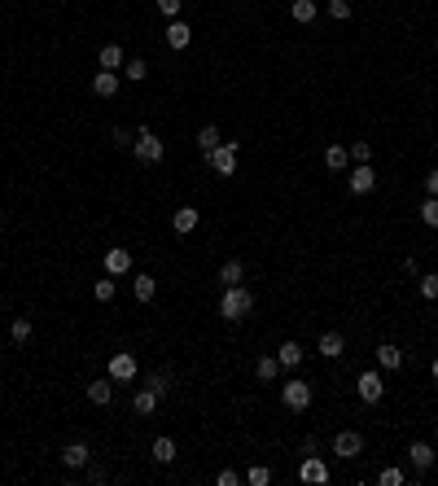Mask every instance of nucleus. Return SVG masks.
Returning <instances> with one entry per match:
<instances>
[{"label": "nucleus", "instance_id": "nucleus-35", "mask_svg": "<svg viewBox=\"0 0 438 486\" xmlns=\"http://www.w3.org/2000/svg\"><path fill=\"white\" fill-rule=\"evenodd\" d=\"M245 482H250V486H267L272 482V469L267 465H254L250 473H245Z\"/></svg>", "mask_w": 438, "mask_h": 486}, {"label": "nucleus", "instance_id": "nucleus-22", "mask_svg": "<svg viewBox=\"0 0 438 486\" xmlns=\"http://www.w3.org/2000/svg\"><path fill=\"white\" fill-rule=\"evenodd\" d=\"M276 360H281V368H298V364H303V346H298V342H285V346L276 351Z\"/></svg>", "mask_w": 438, "mask_h": 486}, {"label": "nucleus", "instance_id": "nucleus-21", "mask_svg": "<svg viewBox=\"0 0 438 486\" xmlns=\"http://www.w3.org/2000/svg\"><path fill=\"white\" fill-rule=\"evenodd\" d=\"M342 351H347V342H342V333H333V329H329V333H320V355H325V360H338Z\"/></svg>", "mask_w": 438, "mask_h": 486}, {"label": "nucleus", "instance_id": "nucleus-14", "mask_svg": "<svg viewBox=\"0 0 438 486\" xmlns=\"http://www.w3.org/2000/svg\"><path fill=\"white\" fill-rule=\"evenodd\" d=\"M188 40H193V31H188V22H171L167 27V49H188Z\"/></svg>", "mask_w": 438, "mask_h": 486}, {"label": "nucleus", "instance_id": "nucleus-8", "mask_svg": "<svg viewBox=\"0 0 438 486\" xmlns=\"http://www.w3.org/2000/svg\"><path fill=\"white\" fill-rule=\"evenodd\" d=\"M101 263H105V272H110V276H123V272H132V250H123V245H110Z\"/></svg>", "mask_w": 438, "mask_h": 486}, {"label": "nucleus", "instance_id": "nucleus-27", "mask_svg": "<svg viewBox=\"0 0 438 486\" xmlns=\"http://www.w3.org/2000/svg\"><path fill=\"white\" fill-rule=\"evenodd\" d=\"M153 460H158V465H171V460H175V443H171V438H153Z\"/></svg>", "mask_w": 438, "mask_h": 486}, {"label": "nucleus", "instance_id": "nucleus-28", "mask_svg": "<svg viewBox=\"0 0 438 486\" xmlns=\"http://www.w3.org/2000/svg\"><path fill=\"white\" fill-rule=\"evenodd\" d=\"M9 338H14L18 346H22V342H31V320H22V316H18L14 324H9Z\"/></svg>", "mask_w": 438, "mask_h": 486}, {"label": "nucleus", "instance_id": "nucleus-41", "mask_svg": "<svg viewBox=\"0 0 438 486\" xmlns=\"http://www.w3.org/2000/svg\"><path fill=\"white\" fill-rule=\"evenodd\" d=\"M425 193H430V197H438V167H434L430 175H425Z\"/></svg>", "mask_w": 438, "mask_h": 486}, {"label": "nucleus", "instance_id": "nucleus-42", "mask_svg": "<svg viewBox=\"0 0 438 486\" xmlns=\"http://www.w3.org/2000/svg\"><path fill=\"white\" fill-rule=\"evenodd\" d=\"M237 482H241V473H232V469L219 473V486H237Z\"/></svg>", "mask_w": 438, "mask_h": 486}, {"label": "nucleus", "instance_id": "nucleus-13", "mask_svg": "<svg viewBox=\"0 0 438 486\" xmlns=\"http://www.w3.org/2000/svg\"><path fill=\"white\" fill-rule=\"evenodd\" d=\"M276 373H281V360H276V355H263V360H254V377H259L263 386L276 382Z\"/></svg>", "mask_w": 438, "mask_h": 486}, {"label": "nucleus", "instance_id": "nucleus-19", "mask_svg": "<svg viewBox=\"0 0 438 486\" xmlns=\"http://www.w3.org/2000/svg\"><path fill=\"white\" fill-rule=\"evenodd\" d=\"M197 219H202V215H197L193 206H180V210L171 215V228H175V232H193V228H197Z\"/></svg>", "mask_w": 438, "mask_h": 486}, {"label": "nucleus", "instance_id": "nucleus-17", "mask_svg": "<svg viewBox=\"0 0 438 486\" xmlns=\"http://www.w3.org/2000/svg\"><path fill=\"white\" fill-rule=\"evenodd\" d=\"M88 399H92V403H101V408H105V403L114 399V377H101V382H88Z\"/></svg>", "mask_w": 438, "mask_h": 486}, {"label": "nucleus", "instance_id": "nucleus-6", "mask_svg": "<svg viewBox=\"0 0 438 486\" xmlns=\"http://www.w3.org/2000/svg\"><path fill=\"white\" fill-rule=\"evenodd\" d=\"M281 399H285L289 412H307V408H311V386H307V382H289V386H281Z\"/></svg>", "mask_w": 438, "mask_h": 486}, {"label": "nucleus", "instance_id": "nucleus-32", "mask_svg": "<svg viewBox=\"0 0 438 486\" xmlns=\"http://www.w3.org/2000/svg\"><path fill=\"white\" fill-rule=\"evenodd\" d=\"M421 223H425V228H438V197H425V206H421Z\"/></svg>", "mask_w": 438, "mask_h": 486}, {"label": "nucleus", "instance_id": "nucleus-3", "mask_svg": "<svg viewBox=\"0 0 438 486\" xmlns=\"http://www.w3.org/2000/svg\"><path fill=\"white\" fill-rule=\"evenodd\" d=\"M237 149H241L237 140H223L219 149H210V153H206L210 171H215V175H232V171H237Z\"/></svg>", "mask_w": 438, "mask_h": 486}, {"label": "nucleus", "instance_id": "nucleus-20", "mask_svg": "<svg viewBox=\"0 0 438 486\" xmlns=\"http://www.w3.org/2000/svg\"><path fill=\"white\" fill-rule=\"evenodd\" d=\"M219 280H223V289H228V285H241V280H245V267H241V258H228V263L219 267Z\"/></svg>", "mask_w": 438, "mask_h": 486}, {"label": "nucleus", "instance_id": "nucleus-1", "mask_svg": "<svg viewBox=\"0 0 438 486\" xmlns=\"http://www.w3.org/2000/svg\"><path fill=\"white\" fill-rule=\"evenodd\" d=\"M250 311H254V294L245 285H228V289H223V298H219V316L223 320H232V324H237V320H245Z\"/></svg>", "mask_w": 438, "mask_h": 486}, {"label": "nucleus", "instance_id": "nucleus-30", "mask_svg": "<svg viewBox=\"0 0 438 486\" xmlns=\"http://www.w3.org/2000/svg\"><path fill=\"white\" fill-rule=\"evenodd\" d=\"M123 75H127V79H132V84H140V79H145V75H149V66H145V62H140V57H132V62H123Z\"/></svg>", "mask_w": 438, "mask_h": 486}, {"label": "nucleus", "instance_id": "nucleus-25", "mask_svg": "<svg viewBox=\"0 0 438 486\" xmlns=\"http://www.w3.org/2000/svg\"><path fill=\"white\" fill-rule=\"evenodd\" d=\"M219 145H223V140H219V127H215V123H206L202 132H197V149L210 153V149H219Z\"/></svg>", "mask_w": 438, "mask_h": 486}, {"label": "nucleus", "instance_id": "nucleus-7", "mask_svg": "<svg viewBox=\"0 0 438 486\" xmlns=\"http://www.w3.org/2000/svg\"><path fill=\"white\" fill-rule=\"evenodd\" d=\"M333 456H342V460L364 456V434H360V430H342V434L333 438Z\"/></svg>", "mask_w": 438, "mask_h": 486}, {"label": "nucleus", "instance_id": "nucleus-26", "mask_svg": "<svg viewBox=\"0 0 438 486\" xmlns=\"http://www.w3.org/2000/svg\"><path fill=\"white\" fill-rule=\"evenodd\" d=\"M289 14H294V22H311L316 14H320V5H316V0H294Z\"/></svg>", "mask_w": 438, "mask_h": 486}, {"label": "nucleus", "instance_id": "nucleus-23", "mask_svg": "<svg viewBox=\"0 0 438 486\" xmlns=\"http://www.w3.org/2000/svg\"><path fill=\"white\" fill-rule=\"evenodd\" d=\"M132 289H136V298H140V302H149L153 294H158V280H153L149 272H140V276L132 280Z\"/></svg>", "mask_w": 438, "mask_h": 486}, {"label": "nucleus", "instance_id": "nucleus-38", "mask_svg": "<svg viewBox=\"0 0 438 486\" xmlns=\"http://www.w3.org/2000/svg\"><path fill=\"white\" fill-rule=\"evenodd\" d=\"M329 14H333L338 22H347L351 18V0H329Z\"/></svg>", "mask_w": 438, "mask_h": 486}, {"label": "nucleus", "instance_id": "nucleus-31", "mask_svg": "<svg viewBox=\"0 0 438 486\" xmlns=\"http://www.w3.org/2000/svg\"><path fill=\"white\" fill-rule=\"evenodd\" d=\"M377 482H382V486H404L408 478H404V469H399V465H390V469L377 473Z\"/></svg>", "mask_w": 438, "mask_h": 486}, {"label": "nucleus", "instance_id": "nucleus-36", "mask_svg": "<svg viewBox=\"0 0 438 486\" xmlns=\"http://www.w3.org/2000/svg\"><path fill=\"white\" fill-rule=\"evenodd\" d=\"M347 153H351V162H369L373 158V145H369V140H355Z\"/></svg>", "mask_w": 438, "mask_h": 486}, {"label": "nucleus", "instance_id": "nucleus-5", "mask_svg": "<svg viewBox=\"0 0 438 486\" xmlns=\"http://www.w3.org/2000/svg\"><path fill=\"white\" fill-rule=\"evenodd\" d=\"M347 188H351V193H355V197H364V193H373V188H377V171L369 167V162H355V171L347 175Z\"/></svg>", "mask_w": 438, "mask_h": 486}, {"label": "nucleus", "instance_id": "nucleus-12", "mask_svg": "<svg viewBox=\"0 0 438 486\" xmlns=\"http://www.w3.org/2000/svg\"><path fill=\"white\" fill-rule=\"evenodd\" d=\"M377 364H382L386 373H395L399 364H404V351H399L395 342H382V346H377Z\"/></svg>", "mask_w": 438, "mask_h": 486}, {"label": "nucleus", "instance_id": "nucleus-16", "mask_svg": "<svg viewBox=\"0 0 438 486\" xmlns=\"http://www.w3.org/2000/svg\"><path fill=\"white\" fill-rule=\"evenodd\" d=\"M408 456H412V469H417V473H425V469L434 465V447H430V443H412Z\"/></svg>", "mask_w": 438, "mask_h": 486}, {"label": "nucleus", "instance_id": "nucleus-15", "mask_svg": "<svg viewBox=\"0 0 438 486\" xmlns=\"http://www.w3.org/2000/svg\"><path fill=\"white\" fill-rule=\"evenodd\" d=\"M92 92H97V97H114V92H118V75H114V70H97V75H92Z\"/></svg>", "mask_w": 438, "mask_h": 486}, {"label": "nucleus", "instance_id": "nucleus-37", "mask_svg": "<svg viewBox=\"0 0 438 486\" xmlns=\"http://www.w3.org/2000/svg\"><path fill=\"white\" fill-rule=\"evenodd\" d=\"M92 294H97V302H114V276H110V280H97V285H92Z\"/></svg>", "mask_w": 438, "mask_h": 486}, {"label": "nucleus", "instance_id": "nucleus-24", "mask_svg": "<svg viewBox=\"0 0 438 486\" xmlns=\"http://www.w3.org/2000/svg\"><path fill=\"white\" fill-rule=\"evenodd\" d=\"M123 62H127V57H123L118 44H105V49H101V70H123Z\"/></svg>", "mask_w": 438, "mask_h": 486}, {"label": "nucleus", "instance_id": "nucleus-4", "mask_svg": "<svg viewBox=\"0 0 438 486\" xmlns=\"http://www.w3.org/2000/svg\"><path fill=\"white\" fill-rule=\"evenodd\" d=\"M136 373H140V364H136L132 351H114L110 355V377L114 382H136Z\"/></svg>", "mask_w": 438, "mask_h": 486}, {"label": "nucleus", "instance_id": "nucleus-39", "mask_svg": "<svg viewBox=\"0 0 438 486\" xmlns=\"http://www.w3.org/2000/svg\"><path fill=\"white\" fill-rule=\"evenodd\" d=\"M132 140H136V136L127 132V127H114V145H118V149H127V145H132Z\"/></svg>", "mask_w": 438, "mask_h": 486}, {"label": "nucleus", "instance_id": "nucleus-43", "mask_svg": "<svg viewBox=\"0 0 438 486\" xmlns=\"http://www.w3.org/2000/svg\"><path fill=\"white\" fill-rule=\"evenodd\" d=\"M430 377H434V382H438V360H434V364H430Z\"/></svg>", "mask_w": 438, "mask_h": 486}, {"label": "nucleus", "instance_id": "nucleus-29", "mask_svg": "<svg viewBox=\"0 0 438 486\" xmlns=\"http://www.w3.org/2000/svg\"><path fill=\"white\" fill-rule=\"evenodd\" d=\"M417 289H421V298H425V302H430V298H438V272H425Z\"/></svg>", "mask_w": 438, "mask_h": 486}, {"label": "nucleus", "instance_id": "nucleus-11", "mask_svg": "<svg viewBox=\"0 0 438 486\" xmlns=\"http://www.w3.org/2000/svg\"><path fill=\"white\" fill-rule=\"evenodd\" d=\"M88 456H92L88 443H66V447H62V465H66V469H84Z\"/></svg>", "mask_w": 438, "mask_h": 486}, {"label": "nucleus", "instance_id": "nucleus-33", "mask_svg": "<svg viewBox=\"0 0 438 486\" xmlns=\"http://www.w3.org/2000/svg\"><path fill=\"white\" fill-rule=\"evenodd\" d=\"M153 408H158V395H153V390H140V395H136V412H140V417H149Z\"/></svg>", "mask_w": 438, "mask_h": 486}, {"label": "nucleus", "instance_id": "nucleus-40", "mask_svg": "<svg viewBox=\"0 0 438 486\" xmlns=\"http://www.w3.org/2000/svg\"><path fill=\"white\" fill-rule=\"evenodd\" d=\"M158 9H162L167 18H180V0H158Z\"/></svg>", "mask_w": 438, "mask_h": 486}, {"label": "nucleus", "instance_id": "nucleus-34", "mask_svg": "<svg viewBox=\"0 0 438 486\" xmlns=\"http://www.w3.org/2000/svg\"><path fill=\"white\" fill-rule=\"evenodd\" d=\"M149 390H153L158 399H162V395H171V377H167V373H153V377H149Z\"/></svg>", "mask_w": 438, "mask_h": 486}, {"label": "nucleus", "instance_id": "nucleus-2", "mask_svg": "<svg viewBox=\"0 0 438 486\" xmlns=\"http://www.w3.org/2000/svg\"><path fill=\"white\" fill-rule=\"evenodd\" d=\"M132 153H136L140 162H145V167H153V162H162V153H167V145H162V140H158V136H153L149 127H145V132H140V136L132 140Z\"/></svg>", "mask_w": 438, "mask_h": 486}, {"label": "nucleus", "instance_id": "nucleus-18", "mask_svg": "<svg viewBox=\"0 0 438 486\" xmlns=\"http://www.w3.org/2000/svg\"><path fill=\"white\" fill-rule=\"evenodd\" d=\"M325 167H329V171H347V167H351L347 145H329V149H325Z\"/></svg>", "mask_w": 438, "mask_h": 486}, {"label": "nucleus", "instance_id": "nucleus-9", "mask_svg": "<svg viewBox=\"0 0 438 486\" xmlns=\"http://www.w3.org/2000/svg\"><path fill=\"white\" fill-rule=\"evenodd\" d=\"M298 478H303V482H311V486H320V482H329V465H325L320 456H307V460H303V469H298Z\"/></svg>", "mask_w": 438, "mask_h": 486}, {"label": "nucleus", "instance_id": "nucleus-10", "mask_svg": "<svg viewBox=\"0 0 438 486\" xmlns=\"http://www.w3.org/2000/svg\"><path fill=\"white\" fill-rule=\"evenodd\" d=\"M382 395H386L382 373H360V399H364V403H377Z\"/></svg>", "mask_w": 438, "mask_h": 486}]
</instances>
